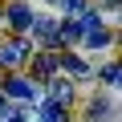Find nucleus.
<instances>
[{
  "label": "nucleus",
  "instance_id": "ddd939ff",
  "mask_svg": "<svg viewBox=\"0 0 122 122\" xmlns=\"http://www.w3.org/2000/svg\"><path fill=\"white\" fill-rule=\"evenodd\" d=\"M4 110H8V106H4V94H0V114H4Z\"/></svg>",
  "mask_w": 122,
  "mask_h": 122
},
{
  "label": "nucleus",
  "instance_id": "f257e3e1",
  "mask_svg": "<svg viewBox=\"0 0 122 122\" xmlns=\"http://www.w3.org/2000/svg\"><path fill=\"white\" fill-rule=\"evenodd\" d=\"M25 57H29V45H25V41H8V45H0V65H20Z\"/></svg>",
  "mask_w": 122,
  "mask_h": 122
},
{
  "label": "nucleus",
  "instance_id": "9d476101",
  "mask_svg": "<svg viewBox=\"0 0 122 122\" xmlns=\"http://www.w3.org/2000/svg\"><path fill=\"white\" fill-rule=\"evenodd\" d=\"M57 4L65 8V12H86V4H81V0H57Z\"/></svg>",
  "mask_w": 122,
  "mask_h": 122
},
{
  "label": "nucleus",
  "instance_id": "9b49d317",
  "mask_svg": "<svg viewBox=\"0 0 122 122\" xmlns=\"http://www.w3.org/2000/svg\"><path fill=\"white\" fill-rule=\"evenodd\" d=\"M0 122H25V110H4V114H0Z\"/></svg>",
  "mask_w": 122,
  "mask_h": 122
},
{
  "label": "nucleus",
  "instance_id": "0eeeda50",
  "mask_svg": "<svg viewBox=\"0 0 122 122\" xmlns=\"http://www.w3.org/2000/svg\"><path fill=\"white\" fill-rule=\"evenodd\" d=\"M57 65H65L69 73H86V65H81V57H57Z\"/></svg>",
  "mask_w": 122,
  "mask_h": 122
},
{
  "label": "nucleus",
  "instance_id": "20e7f679",
  "mask_svg": "<svg viewBox=\"0 0 122 122\" xmlns=\"http://www.w3.org/2000/svg\"><path fill=\"white\" fill-rule=\"evenodd\" d=\"M41 122H65L61 106H57V102H45V106H41Z\"/></svg>",
  "mask_w": 122,
  "mask_h": 122
},
{
  "label": "nucleus",
  "instance_id": "6e6552de",
  "mask_svg": "<svg viewBox=\"0 0 122 122\" xmlns=\"http://www.w3.org/2000/svg\"><path fill=\"white\" fill-rule=\"evenodd\" d=\"M106 118H110V106L94 102V106H90V122H106Z\"/></svg>",
  "mask_w": 122,
  "mask_h": 122
},
{
  "label": "nucleus",
  "instance_id": "f03ea898",
  "mask_svg": "<svg viewBox=\"0 0 122 122\" xmlns=\"http://www.w3.org/2000/svg\"><path fill=\"white\" fill-rule=\"evenodd\" d=\"M4 94L16 98V102H33V86H29L25 77H8V81H4Z\"/></svg>",
  "mask_w": 122,
  "mask_h": 122
},
{
  "label": "nucleus",
  "instance_id": "39448f33",
  "mask_svg": "<svg viewBox=\"0 0 122 122\" xmlns=\"http://www.w3.org/2000/svg\"><path fill=\"white\" fill-rule=\"evenodd\" d=\"M69 98H73V90H69L65 81H53V94H49V102H57V106H61V102H69Z\"/></svg>",
  "mask_w": 122,
  "mask_h": 122
},
{
  "label": "nucleus",
  "instance_id": "4468645a",
  "mask_svg": "<svg viewBox=\"0 0 122 122\" xmlns=\"http://www.w3.org/2000/svg\"><path fill=\"white\" fill-rule=\"evenodd\" d=\"M49 4H57V0H49Z\"/></svg>",
  "mask_w": 122,
  "mask_h": 122
},
{
  "label": "nucleus",
  "instance_id": "7ed1b4c3",
  "mask_svg": "<svg viewBox=\"0 0 122 122\" xmlns=\"http://www.w3.org/2000/svg\"><path fill=\"white\" fill-rule=\"evenodd\" d=\"M8 20H12L16 29H33V12H29L25 4H12V8H8Z\"/></svg>",
  "mask_w": 122,
  "mask_h": 122
},
{
  "label": "nucleus",
  "instance_id": "423d86ee",
  "mask_svg": "<svg viewBox=\"0 0 122 122\" xmlns=\"http://www.w3.org/2000/svg\"><path fill=\"white\" fill-rule=\"evenodd\" d=\"M53 69H57V57H49V53H41V57H37V73H41V77H49Z\"/></svg>",
  "mask_w": 122,
  "mask_h": 122
},
{
  "label": "nucleus",
  "instance_id": "1a4fd4ad",
  "mask_svg": "<svg viewBox=\"0 0 122 122\" xmlns=\"http://www.w3.org/2000/svg\"><path fill=\"white\" fill-rule=\"evenodd\" d=\"M102 81H106V86H118V65H114V61L102 69Z\"/></svg>",
  "mask_w": 122,
  "mask_h": 122
},
{
  "label": "nucleus",
  "instance_id": "f8f14e48",
  "mask_svg": "<svg viewBox=\"0 0 122 122\" xmlns=\"http://www.w3.org/2000/svg\"><path fill=\"white\" fill-rule=\"evenodd\" d=\"M106 41H110V37H106L102 29H98V33H90V45H94V49H98V45H106Z\"/></svg>",
  "mask_w": 122,
  "mask_h": 122
}]
</instances>
